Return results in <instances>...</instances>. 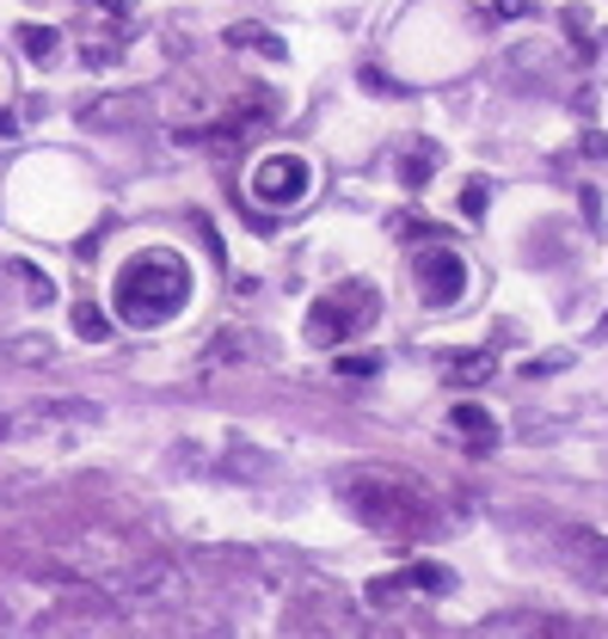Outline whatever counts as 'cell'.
Here are the masks:
<instances>
[{
  "instance_id": "5",
  "label": "cell",
  "mask_w": 608,
  "mask_h": 639,
  "mask_svg": "<svg viewBox=\"0 0 608 639\" xmlns=\"http://www.w3.org/2000/svg\"><path fill=\"white\" fill-rule=\"evenodd\" d=\"M105 591L117 596V608H141V615H154V608H179V603H185V572L167 566V560H136V566L105 572Z\"/></svg>"
},
{
  "instance_id": "2",
  "label": "cell",
  "mask_w": 608,
  "mask_h": 639,
  "mask_svg": "<svg viewBox=\"0 0 608 639\" xmlns=\"http://www.w3.org/2000/svg\"><path fill=\"white\" fill-rule=\"evenodd\" d=\"M185 301H191V265L167 247L136 252V259L111 277V308H117L124 327H167Z\"/></svg>"
},
{
  "instance_id": "27",
  "label": "cell",
  "mask_w": 608,
  "mask_h": 639,
  "mask_svg": "<svg viewBox=\"0 0 608 639\" xmlns=\"http://www.w3.org/2000/svg\"><path fill=\"white\" fill-rule=\"evenodd\" d=\"M93 7H99V13H105V19H124V25H129V13H136L129 0H93Z\"/></svg>"
},
{
  "instance_id": "15",
  "label": "cell",
  "mask_w": 608,
  "mask_h": 639,
  "mask_svg": "<svg viewBox=\"0 0 608 639\" xmlns=\"http://www.w3.org/2000/svg\"><path fill=\"white\" fill-rule=\"evenodd\" d=\"M492 351H461V357H449V381L455 388H480V381H492Z\"/></svg>"
},
{
  "instance_id": "26",
  "label": "cell",
  "mask_w": 608,
  "mask_h": 639,
  "mask_svg": "<svg viewBox=\"0 0 608 639\" xmlns=\"http://www.w3.org/2000/svg\"><path fill=\"white\" fill-rule=\"evenodd\" d=\"M363 87H369V93H400L393 75H381V68H363Z\"/></svg>"
},
{
  "instance_id": "20",
  "label": "cell",
  "mask_w": 608,
  "mask_h": 639,
  "mask_svg": "<svg viewBox=\"0 0 608 639\" xmlns=\"http://www.w3.org/2000/svg\"><path fill=\"white\" fill-rule=\"evenodd\" d=\"M339 375L344 381H369V375H381V351H339Z\"/></svg>"
},
{
  "instance_id": "7",
  "label": "cell",
  "mask_w": 608,
  "mask_h": 639,
  "mask_svg": "<svg viewBox=\"0 0 608 639\" xmlns=\"http://www.w3.org/2000/svg\"><path fill=\"white\" fill-rule=\"evenodd\" d=\"M412 289H418L424 308H461V301H468V289H473V271H468V259H461V252L424 247L418 265H412Z\"/></svg>"
},
{
  "instance_id": "22",
  "label": "cell",
  "mask_w": 608,
  "mask_h": 639,
  "mask_svg": "<svg viewBox=\"0 0 608 639\" xmlns=\"http://www.w3.org/2000/svg\"><path fill=\"white\" fill-rule=\"evenodd\" d=\"M19 277H25V296H32V308H49V301H56V283H49V271L19 265Z\"/></svg>"
},
{
  "instance_id": "14",
  "label": "cell",
  "mask_w": 608,
  "mask_h": 639,
  "mask_svg": "<svg viewBox=\"0 0 608 639\" xmlns=\"http://www.w3.org/2000/svg\"><path fill=\"white\" fill-rule=\"evenodd\" d=\"M437 160H443L437 141H418V148H405V155H400V167H393V172H400L405 191H424V185H431V172H437Z\"/></svg>"
},
{
  "instance_id": "13",
  "label": "cell",
  "mask_w": 608,
  "mask_h": 639,
  "mask_svg": "<svg viewBox=\"0 0 608 639\" xmlns=\"http://www.w3.org/2000/svg\"><path fill=\"white\" fill-rule=\"evenodd\" d=\"M49 419L99 424V406H93V400H32V406H25V424H49Z\"/></svg>"
},
{
  "instance_id": "8",
  "label": "cell",
  "mask_w": 608,
  "mask_h": 639,
  "mask_svg": "<svg viewBox=\"0 0 608 639\" xmlns=\"http://www.w3.org/2000/svg\"><path fill=\"white\" fill-rule=\"evenodd\" d=\"M560 554L572 560V572L596 591H608V541L596 529H560Z\"/></svg>"
},
{
  "instance_id": "18",
  "label": "cell",
  "mask_w": 608,
  "mask_h": 639,
  "mask_svg": "<svg viewBox=\"0 0 608 639\" xmlns=\"http://www.w3.org/2000/svg\"><path fill=\"white\" fill-rule=\"evenodd\" d=\"M560 25H565V37H572V49H577V56H596L590 13H584V7H565V13H560Z\"/></svg>"
},
{
  "instance_id": "6",
  "label": "cell",
  "mask_w": 608,
  "mask_h": 639,
  "mask_svg": "<svg viewBox=\"0 0 608 639\" xmlns=\"http://www.w3.org/2000/svg\"><path fill=\"white\" fill-rule=\"evenodd\" d=\"M252 203H265V209H296V203L313 197V160L296 155V148H277V155H259L246 179Z\"/></svg>"
},
{
  "instance_id": "23",
  "label": "cell",
  "mask_w": 608,
  "mask_h": 639,
  "mask_svg": "<svg viewBox=\"0 0 608 639\" xmlns=\"http://www.w3.org/2000/svg\"><path fill=\"white\" fill-rule=\"evenodd\" d=\"M393 235H400V240H418V235H437V221H424V216H393Z\"/></svg>"
},
{
  "instance_id": "21",
  "label": "cell",
  "mask_w": 608,
  "mask_h": 639,
  "mask_svg": "<svg viewBox=\"0 0 608 639\" xmlns=\"http://www.w3.org/2000/svg\"><path fill=\"white\" fill-rule=\"evenodd\" d=\"M111 117H136V105H129V99H99V105H80V124H87V129L111 124Z\"/></svg>"
},
{
  "instance_id": "9",
  "label": "cell",
  "mask_w": 608,
  "mask_h": 639,
  "mask_svg": "<svg viewBox=\"0 0 608 639\" xmlns=\"http://www.w3.org/2000/svg\"><path fill=\"white\" fill-rule=\"evenodd\" d=\"M400 591L443 596V591H455V572H449V566H437V560H412L400 578H388V584H375V596H381V603H388V596H400Z\"/></svg>"
},
{
  "instance_id": "24",
  "label": "cell",
  "mask_w": 608,
  "mask_h": 639,
  "mask_svg": "<svg viewBox=\"0 0 608 639\" xmlns=\"http://www.w3.org/2000/svg\"><path fill=\"white\" fill-rule=\"evenodd\" d=\"M485 197H492L485 185H468V191H461V216H468V221H480V216H485Z\"/></svg>"
},
{
  "instance_id": "28",
  "label": "cell",
  "mask_w": 608,
  "mask_h": 639,
  "mask_svg": "<svg viewBox=\"0 0 608 639\" xmlns=\"http://www.w3.org/2000/svg\"><path fill=\"white\" fill-rule=\"evenodd\" d=\"M19 136V111H0V141H13Z\"/></svg>"
},
{
  "instance_id": "29",
  "label": "cell",
  "mask_w": 608,
  "mask_h": 639,
  "mask_svg": "<svg viewBox=\"0 0 608 639\" xmlns=\"http://www.w3.org/2000/svg\"><path fill=\"white\" fill-rule=\"evenodd\" d=\"M529 13V0H498V19H523Z\"/></svg>"
},
{
  "instance_id": "12",
  "label": "cell",
  "mask_w": 608,
  "mask_h": 639,
  "mask_svg": "<svg viewBox=\"0 0 608 639\" xmlns=\"http://www.w3.org/2000/svg\"><path fill=\"white\" fill-rule=\"evenodd\" d=\"M228 49H252V56H265V62H283L289 49H283V37H271L265 25H252V19H240V25H228Z\"/></svg>"
},
{
  "instance_id": "3",
  "label": "cell",
  "mask_w": 608,
  "mask_h": 639,
  "mask_svg": "<svg viewBox=\"0 0 608 639\" xmlns=\"http://www.w3.org/2000/svg\"><path fill=\"white\" fill-rule=\"evenodd\" d=\"M375 320H381V296H375L363 277H344L308 308V344L313 351H344V344L357 339V332H369Z\"/></svg>"
},
{
  "instance_id": "16",
  "label": "cell",
  "mask_w": 608,
  "mask_h": 639,
  "mask_svg": "<svg viewBox=\"0 0 608 639\" xmlns=\"http://www.w3.org/2000/svg\"><path fill=\"white\" fill-rule=\"evenodd\" d=\"M19 49L32 56V62H56V49H62V37H56V25H19Z\"/></svg>"
},
{
  "instance_id": "17",
  "label": "cell",
  "mask_w": 608,
  "mask_h": 639,
  "mask_svg": "<svg viewBox=\"0 0 608 639\" xmlns=\"http://www.w3.org/2000/svg\"><path fill=\"white\" fill-rule=\"evenodd\" d=\"M74 332H80L87 344H105V339H111L105 308H93V301H74Z\"/></svg>"
},
{
  "instance_id": "11",
  "label": "cell",
  "mask_w": 608,
  "mask_h": 639,
  "mask_svg": "<svg viewBox=\"0 0 608 639\" xmlns=\"http://www.w3.org/2000/svg\"><path fill=\"white\" fill-rule=\"evenodd\" d=\"M252 357V339L240 327H221L216 339L197 351V375H216V369H234V363H246Z\"/></svg>"
},
{
  "instance_id": "1",
  "label": "cell",
  "mask_w": 608,
  "mask_h": 639,
  "mask_svg": "<svg viewBox=\"0 0 608 639\" xmlns=\"http://www.w3.org/2000/svg\"><path fill=\"white\" fill-rule=\"evenodd\" d=\"M339 499L357 523L393 535V541H412V535L437 529V511H431V499H424V486L405 480L400 468H351L339 480Z\"/></svg>"
},
{
  "instance_id": "19",
  "label": "cell",
  "mask_w": 608,
  "mask_h": 639,
  "mask_svg": "<svg viewBox=\"0 0 608 639\" xmlns=\"http://www.w3.org/2000/svg\"><path fill=\"white\" fill-rule=\"evenodd\" d=\"M0 357H7V363H49V357H56V344H49V339H7V344H0Z\"/></svg>"
},
{
  "instance_id": "10",
  "label": "cell",
  "mask_w": 608,
  "mask_h": 639,
  "mask_svg": "<svg viewBox=\"0 0 608 639\" xmlns=\"http://www.w3.org/2000/svg\"><path fill=\"white\" fill-rule=\"evenodd\" d=\"M443 424H449V437H455V443H468L473 455H485L492 443H498V419H492L485 406H473V400H461Z\"/></svg>"
},
{
  "instance_id": "4",
  "label": "cell",
  "mask_w": 608,
  "mask_h": 639,
  "mask_svg": "<svg viewBox=\"0 0 608 639\" xmlns=\"http://www.w3.org/2000/svg\"><path fill=\"white\" fill-rule=\"evenodd\" d=\"M283 117V99L265 93V87H246V93L234 99V105L221 111L216 124L203 129H172V141H203V148H216V155H240L259 129H271Z\"/></svg>"
},
{
  "instance_id": "25",
  "label": "cell",
  "mask_w": 608,
  "mask_h": 639,
  "mask_svg": "<svg viewBox=\"0 0 608 639\" xmlns=\"http://www.w3.org/2000/svg\"><path fill=\"white\" fill-rule=\"evenodd\" d=\"M80 56H87V68H111L117 62V44H87Z\"/></svg>"
}]
</instances>
